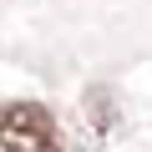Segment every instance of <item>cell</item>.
Returning <instances> with one entry per match:
<instances>
[{"label": "cell", "mask_w": 152, "mask_h": 152, "mask_svg": "<svg viewBox=\"0 0 152 152\" xmlns=\"http://www.w3.org/2000/svg\"><path fill=\"white\" fill-rule=\"evenodd\" d=\"M0 152H61L56 112L41 102H5L0 107Z\"/></svg>", "instance_id": "6da1fadb"}]
</instances>
